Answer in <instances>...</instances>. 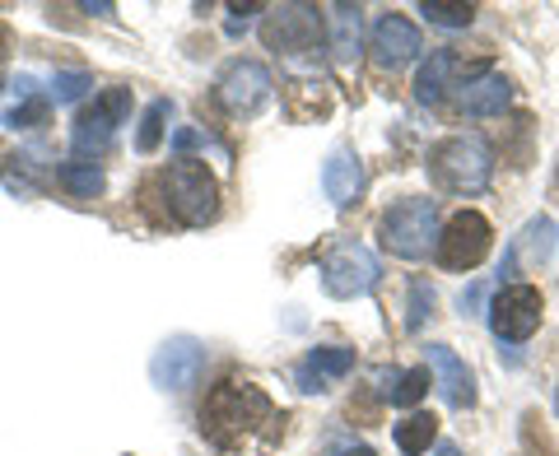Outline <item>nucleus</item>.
Segmentation results:
<instances>
[{
	"mask_svg": "<svg viewBox=\"0 0 559 456\" xmlns=\"http://www.w3.org/2000/svg\"><path fill=\"white\" fill-rule=\"evenodd\" d=\"M275 419V406L271 396L252 387V382H219V387H210L205 406H201V433L210 447L219 452H234L242 443H252V433H261Z\"/></svg>",
	"mask_w": 559,
	"mask_h": 456,
	"instance_id": "nucleus-1",
	"label": "nucleus"
},
{
	"mask_svg": "<svg viewBox=\"0 0 559 456\" xmlns=\"http://www.w3.org/2000/svg\"><path fill=\"white\" fill-rule=\"evenodd\" d=\"M145 201H159V224L201 228L219 215V182L197 159H178L145 182Z\"/></svg>",
	"mask_w": 559,
	"mask_h": 456,
	"instance_id": "nucleus-2",
	"label": "nucleus"
},
{
	"mask_svg": "<svg viewBox=\"0 0 559 456\" xmlns=\"http://www.w3.org/2000/svg\"><path fill=\"white\" fill-rule=\"evenodd\" d=\"M429 178L448 196H480L495 178V159H489V145L480 135H448L439 145H429Z\"/></svg>",
	"mask_w": 559,
	"mask_h": 456,
	"instance_id": "nucleus-3",
	"label": "nucleus"
},
{
	"mask_svg": "<svg viewBox=\"0 0 559 456\" xmlns=\"http://www.w3.org/2000/svg\"><path fill=\"white\" fill-rule=\"evenodd\" d=\"M378 238H382V248H388L392 256H401V261H425L429 248L439 242V205H433L429 196L396 201L388 215H382Z\"/></svg>",
	"mask_w": 559,
	"mask_h": 456,
	"instance_id": "nucleus-4",
	"label": "nucleus"
},
{
	"mask_svg": "<svg viewBox=\"0 0 559 456\" xmlns=\"http://www.w3.org/2000/svg\"><path fill=\"white\" fill-rule=\"evenodd\" d=\"M131 117V89H121V84H112V89H103L94 98V108H84L75 117V127H70V149L80 154V159H98V154H108L117 127Z\"/></svg>",
	"mask_w": 559,
	"mask_h": 456,
	"instance_id": "nucleus-5",
	"label": "nucleus"
},
{
	"mask_svg": "<svg viewBox=\"0 0 559 456\" xmlns=\"http://www.w3.org/2000/svg\"><path fill=\"white\" fill-rule=\"evenodd\" d=\"M489 238H495V228H489L480 209H457V215L443 224L439 242H433V261H439L443 271H476L489 256Z\"/></svg>",
	"mask_w": 559,
	"mask_h": 456,
	"instance_id": "nucleus-6",
	"label": "nucleus"
},
{
	"mask_svg": "<svg viewBox=\"0 0 559 456\" xmlns=\"http://www.w3.org/2000/svg\"><path fill=\"white\" fill-rule=\"evenodd\" d=\"M378 285V256L364 242H336L322 256V289L331 298H364Z\"/></svg>",
	"mask_w": 559,
	"mask_h": 456,
	"instance_id": "nucleus-7",
	"label": "nucleus"
},
{
	"mask_svg": "<svg viewBox=\"0 0 559 456\" xmlns=\"http://www.w3.org/2000/svg\"><path fill=\"white\" fill-rule=\"evenodd\" d=\"M261 43L280 57H304L322 43V14L318 5H275L261 24Z\"/></svg>",
	"mask_w": 559,
	"mask_h": 456,
	"instance_id": "nucleus-8",
	"label": "nucleus"
},
{
	"mask_svg": "<svg viewBox=\"0 0 559 456\" xmlns=\"http://www.w3.org/2000/svg\"><path fill=\"white\" fill-rule=\"evenodd\" d=\"M219 103H224V112H234V117H257L261 108L271 103V89H275V80H271V70L261 65V61H229L219 70Z\"/></svg>",
	"mask_w": 559,
	"mask_h": 456,
	"instance_id": "nucleus-9",
	"label": "nucleus"
},
{
	"mask_svg": "<svg viewBox=\"0 0 559 456\" xmlns=\"http://www.w3.org/2000/svg\"><path fill=\"white\" fill-rule=\"evenodd\" d=\"M540 326V289L536 285H503L489 303V331L509 345L532 340Z\"/></svg>",
	"mask_w": 559,
	"mask_h": 456,
	"instance_id": "nucleus-10",
	"label": "nucleus"
},
{
	"mask_svg": "<svg viewBox=\"0 0 559 456\" xmlns=\"http://www.w3.org/2000/svg\"><path fill=\"white\" fill-rule=\"evenodd\" d=\"M205 373V345L197 336H168L150 359V377L159 392H191Z\"/></svg>",
	"mask_w": 559,
	"mask_h": 456,
	"instance_id": "nucleus-11",
	"label": "nucleus"
},
{
	"mask_svg": "<svg viewBox=\"0 0 559 456\" xmlns=\"http://www.w3.org/2000/svg\"><path fill=\"white\" fill-rule=\"evenodd\" d=\"M555 248H559L555 219L550 215L527 219V228H522V233L509 242V252H503V261H499V279H513L518 271H540L555 256Z\"/></svg>",
	"mask_w": 559,
	"mask_h": 456,
	"instance_id": "nucleus-12",
	"label": "nucleus"
},
{
	"mask_svg": "<svg viewBox=\"0 0 559 456\" xmlns=\"http://www.w3.org/2000/svg\"><path fill=\"white\" fill-rule=\"evenodd\" d=\"M419 57V28L406 14H382L373 24V61L382 70H401Z\"/></svg>",
	"mask_w": 559,
	"mask_h": 456,
	"instance_id": "nucleus-13",
	"label": "nucleus"
},
{
	"mask_svg": "<svg viewBox=\"0 0 559 456\" xmlns=\"http://www.w3.org/2000/svg\"><path fill=\"white\" fill-rule=\"evenodd\" d=\"M349 368H355V349L322 345V349H312L299 368H294V382H299V392L322 396V392H331V382H341L349 373Z\"/></svg>",
	"mask_w": 559,
	"mask_h": 456,
	"instance_id": "nucleus-14",
	"label": "nucleus"
},
{
	"mask_svg": "<svg viewBox=\"0 0 559 456\" xmlns=\"http://www.w3.org/2000/svg\"><path fill=\"white\" fill-rule=\"evenodd\" d=\"M480 70H466V61L457 57V51H433V57L419 65L415 75V98L419 103H439L448 89H462L466 80H476Z\"/></svg>",
	"mask_w": 559,
	"mask_h": 456,
	"instance_id": "nucleus-15",
	"label": "nucleus"
},
{
	"mask_svg": "<svg viewBox=\"0 0 559 456\" xmlns=\"http://www.w3.org/2000/svg\"><path fill=\"white\" fill-rule=\"evenodd\" d=\"M429 368H433V377H439V392L452 410L476 406V377H471V368L452 355L448 345H429Z\"/></svg>",
	"mask_w": 559,
	"mask_h": 456,
	"instance_id": "nucleus-16",
	"label": "nucleus"
},
{
	"mask_svg": "<svg viewBox=\"0 0 559 456\" xmlns=\"http://www.w3.org/2000/svg\"><path fill=\"white\" fill-rule=\"evenodd\" d=\"M509 103H513V84L499 70H480L476 80H466L457 89V108L466 117H499Z\"/></svg>",
	"mask_w": 559,
	"mask_h": 456,
	"instance_id": "nucleus-17",
	"label": "nucleus"
},
{
	"mask_svg": "<svg viewBox=\"0 0 559 456\" xmlns=\"http://www.w3.org/2000/svg\"><path fill=\"white\" fill-rule=\"evenodd\" d=\"M322 191H326V201L336 209H349L359 201V191H364V164L349 149H336L326 159V168H322Z\"/></svg>",
	"mask_w": 559,
	"mask_h": 456,
	"instance_id": "nucleus-18",
	"label": "nucleus"
},
{
	"mask_svg": "<svg viewBox=\"0 0 559 456\" xmlns=\"http://www.w3.org/2000/svg\"><path fill=\"white\" fill-rule=\"evenodd\" d=\"M331 57H336V65H349L359 57V38H364V14L359 5H331Z\"/></svg>",
	"mask_w": 559,
	"mask_h": 456,
	"instance_id": "nucleus-19",
	"label": "nucleus"
},
{
	"mask_svg": "<svg viewBox=\"0 0 559 456\" xmlns=\"http://www.w3.org/2000/svg\"><path fill=\"white\" fill-rule=\"evenodd\" d=\"M392 433H396V447H401V452H406V456H419V452H429V447H433V437H439V419H433L429 410H415V415L401 419Z\"/></svg>",
	"mask_w": 559,
	"mask_h": 456,
	"instance_id": "nucleus-20",
	"label": "nucleus"
},
{
	"mask_svg": "<svg viewBox=\"0 0 559 456\" xmlns=\"http://www.w3.org/2000/svg\"><path fill=\"white\" fill-rule=\"evenodd\" d=\"M57 182L70 191V196H80V201H94L98 191L108 187V178H103L98 164H66V168H57Z\"/></svg>",
	"mask_w": 559,
	"mask_h": 456,
	"instance_id": "nucleus-21",
	"label": "nucleus"
},
{
	"mask_svg": "<svg viewBox=\"0 0 559 456\" xmlns=\"http://www.w3.org/2000/svg\"><path fill=\"white\" fill-rule=\"evenodd\" d=\"M382 377H388V373H382ZM388 382H392V387L382 392V396H388L392 406H419V396L429 392V368H411V373H392Z\"/></svg>",
	"mask_w": 559,
	"mask_h": 456,
	"instance_id": "nucleus-22",
	"label": "nucleus"
},
{
	"mask_svg": "<svg viewBox=\"0 0 559 456\" xmlns=\"http://www.w3.org/2000/svg\"><path fill=\"white\" fill-rule=\"evenodd\" d=\"M47 112H51V98L33 94V84L24 80V103L5 112V127L10 131H33V127H43V121H47Z\"/></svg>",
	"mask_w": 559,
	"mask_h": 456,
	"instance_id": "nucleus-23",
	"label": "nucleus"
},
{
	"mask_svg": "<svg viewBox=\"0 0 559 456\" xmlns=\"http://www.w3.org/2000/svg\"><path fill=\"white\" fill-rule=\"evenodd\" d=\"M168 112H173V103H168V98H154L150 108H145V117H140V131H135V149H140V154H154V149H159Z\"/></svg>",
	"mask_w": 559,
	"mask_h": 456,
	"instance_id": "nucleus-24",
	"label": "nucleus"
},
{
	"mask_svg": "<svg viewBox=\"0 0 559 456\" xmlns=\"http://www.w3.org/2000/svg\"><path fill=\"white\" fill-rule=\"evenodd\" d=\"M419 14L433 24V28H466L476 20V5H443V0H425Z\"/></svg>",
	"mask_w": 559,
	"mask_h": 456,
	"instance_id": "nucleus-25",
	"label": "nucleus"
},
{
	"mask_svg": "<svg viewBox=\"0 0 559 456\" xmlns=\"http://www.w3.org/2000/svg\"><path fill=\"white\" fill-rule=\"evenodd\" d=\"M90 89H94L90 70H57V80H51V103H80Z\"/></svg>",
	"mask_w": 559,
	"mask_h": 456,
	"instance_id": "nucleus-26",
	"label": "nucleus"
},
{
	"mask_svg": "<svg viewBox=\"0 0 559 456\" xmlns=\"http://www.w3.org/2000/svg\"><path fill=\"white\" fill-rule=\"evenodd\" d=\"M429 312H433V289L425 285V279H415V285H411V308H406V331L425 326Z\"/></svg>",
	"mask_w": 559,
	"mask_h": 456,
	"instance_id": "nucleus-27",
	"label": "nucleus"
},
{
	"mask_svg": "<svg viewBox=\"0 0 559 456\" xmlns=\"http://www.w3.org/2000/svg\"><path fill=\"white\" fill-rule=\"evenodd\" d=\"M485 293H489V285H485V279H476V285H466V289L457 293V308H462V317H476V312L485 308Z\"/></svg>",
	"mask_w": 559,
	"mask_h": 456,
	"instance_id": "nucleus-28",
	"label": "nucleus"
},
{
	"mask_svg": "<svg viewBox=\"0 0 559 456\" xmlns=\"http://www.w3.org/2000/svg\"><path fill=\"white\" fill-rule=\"evenodd\" d=\"M201 145V131H191V127H182V131H173V154H191Z\"/></svg>",
	"mask_w": 559,
	"mask_h": 456,
	"instance_id": "nucleus-29",
	"label": "nucleus"
},
{
	"mask_svg": "<svg viewBox=\"0 0 559 456\" xmlns=\"http://www.w3.org/2000/svg\"><path fill=\"white\" fill-rule=\"evenodd\" d=\"M252 14H261V5H234V20H229V33H234V38H238L242 28H248Z\"/></svg>",
	"mask_w": 559,
	"mask_h": 456,
	"instance_id": "nucleus-30",
	"label": "nucleus"
},
{
	"mask_svg": "<svg viewBox=\"0 0 559 456\" xmlns=\"http://www.w3.org/2000/svg\"><path fill=\"white\" fill-rule=\"evenodd\" d=\"M331 456H378L369 443H341V447H331Z\"/></svg>",
	"mask_w": 559,
	"mask_h": 456,
	"instance_id": "nucleus-31",
	"label": "nucleus"
},
{
	"mask_svg": "<svg viewBox=\"0 0 559 456\" xmlns=\"http://www.w3.org/2000/svg\"><path fill=\"white\" fill-rule=\"evenodd\" d=\"M433 456H462V447H457V443H443V447L433 452Z\"/></svg>",
	"mask_w": 559,
	"mask_h": 456,
	"instance_id": "nucleus-32",
	"label": "nucleus"
},
{
	"mask_svg": "<svg viewBox=\"0 0 559 456\" xmlns=\"http://www.w3.org/2000/svg\"><path fill=\"white\" fill-rule=\"evenodd\" d=\"M555 415H559V387H555Z\"/></svg>",
	"mask_w": 559,
	"mask_h": 456,
	"instance_id": "nucleus-33",
	"label": "nucleus"
}]
</instances>
